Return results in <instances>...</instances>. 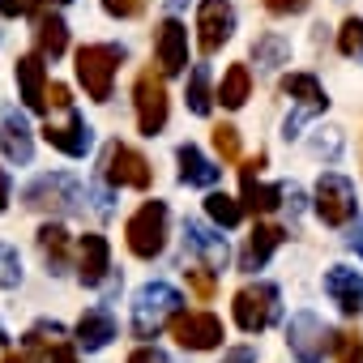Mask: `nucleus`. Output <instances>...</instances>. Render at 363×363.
<instances>
[{
	"instance_id": "obj_45",
	"label": "nucleus",
	"mask_w": 363,
	"mask_h": 363,
	"mask_svg": "<svg viewBox=\"0 0 363 363\" xmlns=\"http://www.w3.org/2000/svg\"><path fill=\"white\" fill-rule=\"evenodd\" d=\"M5 210H9V171L0 167V214H5Z\"/></svg>"
},
{
	"instance_id": "obj_25",
	"label": "nucleus",
	"mask_w": 363,
	"mask_h": 363,
	"mask_svg": "<svg viewBox=\"0 0 363 363\" xmlns=\"http://www.w3.org/2000/svg\"><path fill=\"white\" fill-rule=\"evenodd\" d=\"M39 252L48 261V274H65L69 269V231L60 223H43L39 227Z\"/></svg>"
},
{
	"instance_id": "obj_26",
	"label": "nucleus",
	"mask_w": 363,
	"mask_h": 363,
	"mask_svg": "<svg viewBox=\"0 0 363 363\" xmlns=\"http://www.w3.org/2000/svg\"><path fill=\"white\" fill-rule=\"evenodd\" d=\"M56 346H65V325H56V320H39V325H30V329H26L22 350H30L35 359H43V363H48V354H52Z\"/></svg>"
},
{
	"instance_id": "obj_40",
	"label": "nucleus",
	"mask_w": 363,
	"mask_h": 363,
	"mask_svg": "<svg viewBox=\"0 0 363 363\" xmlns=\"http://www.w3.org/2000/svg\"><path fill=\"white\" fill-rule=\"evenodd\" d=\"M265 162H269V154H265V150H257V158H248V162L240 167V184H252V179L265 171Z\"/></svg>"
},
{
	"instance_id": "obj_46",
	"label": "nucleus",
	"mask_w": 363,
	"mask_h": 363,
	"mask_svg": "<svg viewBox=\"0 0 363 363\" xmlns=\"http://www.w3.org/2000/svg\"><path fill=\"white\" fill-rule=\"evenodd\" d=\"M5 363H43V359H35L30 350H9V354H5Z\"/></svg>"
},
{
	"instance_id": "obj_24",
	"label": "nucleus",
	"mask_w": 363,
	"mask_h": 363,
	"mask_svg": "<svg viewBox=\"0 0 363 363\" xmlns=\"http://www.w3.org/2000/svg\"><path fill=\"white\" fill-rule=\"evenodd\" d=\"M248 94H252V73H248V65H231V69L223 73L214 99H218L227 111H240V107L248 103Z\"/></svg>"
},
{
	"instance_id": "obj_16",
	"label": "nucleus",
	"mask_w": 363,
	"mask_h": 363,
	"mask_svg": "<svg viewBox=\"0 0 363 363\" xmlns=\"http://www.w3.org/2000/svg\"><path fill=\"white\" fill-rule=\"evenodd\" d=\"M325 295L342 308V316H359V312H363V282H359V269L333 265V269L325 274Z\"/></svg>"
},
{
	"instance_id": "obj_1",
	"label": "nucleus",
	"mask_w": 363,
	"mask_h": 363,
	"mask_svg": "<svg viewBox=\"0 0 363 363\" xmlns=\"http://www.w3.org/2000/svg\"><path fill=\"white\" fill-rule=\"evenodd\" d=\"M179 291L171 286V282H145V286H137V295H133V337H141V342H150V337H158L175 316H179Z\"/></svg>"
},
{
	"instance_id": "obj_35",
	"label": "nucleus",
	"mask_w": 363,
	"mask_h": 363,
	"mask_svg": "<svg viewBox=\"0 0 363 363\" xmlns=\"http://www.w3.org/2000/svg\"><path fill=\"white\" fill-rule=\"evenodd\" d=\"M22 282V261L9 244H0V286H18Z\"/></svg>"
},
{
	"instance_id": "obj_11",
	"label": "nucleus",
	"mask_w": 363,
	"mask_h": 363,
	"mask_svg": "<svg viewBox=\"0 0 363 363\" xmlns=\"http://www.w3.org/2000/svg\"><path fill=\"white\" fill-rule=\"evenodd\" d=\"M231 35H235V9H231V0H201V9H197V48L206 56H214Z\"/></svg>"
},
{
	"instance_id": "obj_27",
	"label": "nucleus",
	"mask_w": 363,
	"mask_h": 363,
	"mask_svg": "<svg viewBox=\"0 0 363 363\" xmlns=\"http://www.w3.org/2000/svg\"><path fill=\"white\" fill-rule=\"evenodd\" d=\"M184 99H189V111H193V116H210V107H214V86H210V69H206V65H197V69L189 73Z\"/></svg>"
},
{
	"instance_id": "obj_2",
	"label": "nucleus",
	"mask_w": 363,
	"mask_h": 363,
	"mask_svg": "<svg viewBox=\"0 0 363 363\" xmlns=\"http://www.w3.org/2000/svg\"><path fill=\"white\" fill-rule=\"evenodd\" d=\"M120 65H124V48L120 43H86V48H77V82L86 86V94L94 103L111 99Z\"/></svg>"
},
{
	"instance_id": "obj_13",
	"label": "nucleus",
	"mask_w": 363,
	"mask_h": 363,
	"mask_svg": "<svg viewBox=\"0 0 363 363\" xmlns=\"http://www.w3.org/2000/svg\"><path fill=\"white\" fill-rule=\"evenodd\" d=\"M282 94L295 99V116L286 120V137H295L308 116H316V111L329 107V99H325V90H320V82H316L312 73H286V77H282Z\"/></svg>"
},
{
	"instance_id": "obj_6",
	"label": "nucleus",
	"mask_w": 363,
	"mask_h": 363,
	"mask_svg": "<svg viewBox=\"0 0 363 363\" xmlns=\"http://www.w3.org/2000/svg\"><path fill=\"white\" fill-rule=\"evenodd\" d=\"M133 107H137V128L145 137H158L167 128V86H162V73H154V69L137 73Z\"/></svg>"
},
{
	"instance_id": "obj_30",
	"label": "nucleus",
	"mask_w": 363,
	"mask_h": 363,
	"mask_svg": "<svg viewBox=\"0 0 363 363\" xmlns=\"http://www.w3.org/2000/svg\"><path fill=\"white\" fill-rule=\"evenodd\" d=\"M286 39L282 35H265V39H257L252 43V56H257V65H265V69H274V65H282L286 60Z\"/></svg>"
},
{
	"instance_id": "obj_9",
	"label": "nucleus",
	"mask_w": 363,
	"mask_h": 363,
	"mask_svg": "<svg viewBox=\"0 0 363 363\" xmlns=\"http://www.w3.org/2000/svg\"><path fill=\"white\" fill-rule=\"evenodd\" d=\"M286 346L295 359L316 363V359H325V350H333V329L316 312H295L286 325Z\"/></svg>"
},
{
	"instance_id": "obj_23",
	"label": "nucleus",
	"mask_w": 363,
	"mask_h": 363,
	"mask_svg": "<svg viewBox=\"0 0 363 363\" xmlns=\"http://www.w3.org/2000/svg\"><path fill=\"white\" fill-rule=\"evenodd\" d=\"M116 337V316L107 312V308H90V312H82V320H77V346L82 350H103L107 342Z\"/></svg>"
},
{
	"instance_id": "obj_34",
	"label": "nucleus",
	"mask_w": 363,
	"mask_h": 363,
	"mask_svg": "<svg viewBox=\"0 0 363 363\" xmlns=\"http://www.w3.org/2000/svg\"><path fill=\"white\" fill-rule=\"evenodd\" d=\"M184 278H189V286H193V295L201 299V303H210L214 299V269H206V265H193V269H184Z\"/></svg>"
},
{
	"instance_id": "obj_44",
	"label": "nucleus",
	"mask_w": 363,
	"mask_h": 363,
	"mask_svg": "<svg viewBox=\"0 0 363 363\" xmlns=\"http://www.w3.org/2000/svg\"><path fill=\"white\" fill-rule=\"evenodd\" d=\"M257 354H252V346H235V350H227V359L223 363H252Z\"/></svg>"
},
{
	"instance_id": "obj_29",
	"label": "nucleus",
	"mask_w": 363,
	"mask_h": 363,
	"mask_svg": "<svg viewBox=\"0 0 363 363\" xmlns=\"http://www.w3.org/2000/svg\"><path fill=\"white\" fill-rule=\"evenodd\" d=\"M206 214H210V223H218V227H240V223H244V206H240L235 197H227V193H210V197H206Z\"/></svg>"
},
{
	"instance_id": "obj_18",
	"label": "nucleus",
	"mask_w": 363,
	"mask_h": 363,
	"mask_svg": "<svg viewBox=\"0 0 363 363\" xmlns=\"http://www.w3.org/2000/svg\"><path fill=\"white\" fill-rule=\"evenodd\" d=\"M0 154H5L9 162H18V167H26L30 158H35V137H30V124L9 107L5 111V120H0Z\"/></svg>"
},
{
	"instance_id": "obj_20",
	"label": "nucleus",
	"mask_w": 363,
	"mask_h": 363,
	"mask_svg": "<svg viewBox=\"0 0 363 363\" xmlns=\"http://www.w3.org/2000/svg\"><path fill=\"white\" fill-rule=\"evenodd\" d=\"M282 240H286V231H282L278 223H257V227H252V235H248V244H244L240 265H244V269H261V265L282 248Z\"/></svg>"
},
{
	"instance_id": "obj_17",
	"label": "nucleus",
	"mask_w": 363,
	"mask_h": 363,
	"mask_svg": "<svg viewBox=\"0 0 363 363\" xmlns=\"http://www.w3.org/2000/svg\"><path fill=\"white\" fill-rule=\"evenodd\" d=\"M184 244H189V252H193V257H201V265H206V269H223V265H227V257H231L227 240H223L214 227H206V223H184Z\"/></svg>"
},
{
	"instance_id": "obj_21",
	"label": "nucleus",
	"mask_w": 363,
	"mask_h": 363,
	"mask_svg": "<svg viewBox=\"0 0 363 363\" xmlns=\"http://www.w3.org/2000/svg\"><path fill=\"white\" fill-rule=\"evenodd\" d=\"M69 52V26L56 13H39L35 22V56L39 60H60Z\"/></svg>"
},
{
	"instance_id": "obj_28",
	"label": "nucleus",
	"mask_w": 363,
	"mask_h": 363,
	"mask_svg": "<svg viewBox=\"0 0 363 363\" xmlns=\"http://www.w3.org/2000/svg\"><path fill=\"white\" fill-rule=\"evenodd\" d=\"M282 189L278 184H257V179H252V184H244V210H252V214H274L278 206H282Z\"/></svg>"
},
{
	"instance_id": "obj_42",
	"label": "nucleus",
	"mask_w": 363,
	"mask_h": 363,
	"mask_svg": "<svg viewBox=\"0 0 363 363\" xmlns=\"http://www.w3.org/2000/svg\"><path fill=\"white\" fill-rule=\"evenodd\" d=\"M312 150H316V154H329V158H337L342 141H337V137H316V141H312Z\"/></svg>"
},
{
	"instance_id": "obj_14",
	"label": "nucleus",
	"mask_w": 363,
	"mask_h": 363,
	"mask_svg": "<svg viewBox=\"0 0 363 363\" xmlns=\"http://www.w3.org/2000/svg\"><path fill=\"white\" fill-rule=\"evenodd\" d=\"M43 141H48L52 150L69 154V158H86V154H90V145H94V128L86 124V116L65 111V120H60V124H56V120H48V124H43Z\"/></svg>"
},
{
	"instance_id": "obj_19",
	"label": "nucleus",
	"mask_w": 363,
	"mask_h": 363,
	"mask_svg": "<svg viewBox=\"0 0 363 363\" xmlns=\"http://www.w3.org/2000/svg\"><path fill=\"white\" fill-rule=\"evenodd\" d=\"M175 162H179V179H184L189 189H214V184H218V175H223V167H214L193 141L175 150Z\"/></svg>"
},
{
	"instance_id": "obj_48",
	"label": "nucleus",
	"mask_w": 363,
	"mask_h": 363,
	"mask_svg": "<svg viewBox=\"0 0 363 363\" xmlns=\"http://www.w3.org/2000/svg\"><path fill=\"white\" fill-rule=\"evenodd\" d=\"M52 5H69V0H52Z\"/></svg>"
},
{
	"instance_id": "obj_3",
	"label": "nucleus",
	"mask_w": 363,
	"mask_h": 363,
	"mask_svg": "<svg viewBox=\"0 0 363 363\" xmlns=\"http://www.w3.org/2000/svg\"><path fill=\"white\" fill-rule=\"evenodd\" d=\"M167 206L162 201H145L128 223H124V240H128V252L141 257V261H154L162 248H167Z\"/></svg>"
},
{
	"instance_id": "obj_4",
	"label": "nucleus",
	"mask_w": 363,
	"mask_h": 363,
	"mask_svg": "<svg viewBox=\"0 0 363 363\" xmlns=\"http://www.w3.org/2000/svg\"><path fill=\"white\" fill-rule=\"evenodd\" d=\"M22 201L30 210H43V214H77L82 201H86V189L77 184L73 175H60L56 171V175H39L35 184H26Z\"/></svg>"
},
{
	"instance_id": "obj_8",
	"label": "nucleus",
	"mask_w": 363,
	"mask_h": 363,
	"mask_svg": "<svg viewBox=\"0 0 363 363\" xmlns=\"http://www.w3.org/2000/svg\"><path fill=\"white\" fill-rule=\"evenodd\" d=\"M359 201H354V189H350V179L337 175V171H325L316 179V214L325 227H346L354 218Z\"/></svg>"
},
{
	"instance_id": "obj_49",
	"label": "nucleus",
	"mask_w": 363,
	"mask_h": 363,
	"mask_svg": "<svg viewBox=\"0 0 363 363\" xmlns=\"http://www.w3.org/2000/svg\"><path fill=\"white\" fill-rule=\"evenodd\" d=\"M0 342H5V329H0Z\"/></svg>"
},
{
	"instance_id": "obj_41",
	"label": "nucleus",
	"mask_w": 363,
	"mask_h": 363,
	"mask_svg": "<svg viewBox=\"0 0 363 363\" xmlns=\"http://www.w3.org/2000/svg\"><path fill=\"white\" fill-rule=\"evenodd\" d=\"M128 363H171V359H167L158 346H137V350L128 354Z\"/></svg>"
},
{
	"instance_id": "obj_39",
	"label": "nucleus",
	"mask_w": 363,
	"mask_h": 363,
	"mask_svg": "<svg viewBox=\"0 0 363 363\" xmlns=\"http://www.w3.org/2000/svg\"><path fill=\"white\" fill-rule=\"evenodd\" d=\"M265 9L274 18H291V13H303L308 9V0H265Z\"/></svg>"
},
{
	"instance_id": "obj_31",
	"label": "nucleus",
	"mask_w": 363,
	"mask_h": 363,
	"mask_svg": "<svg viewBox=\"0 0 363 363\" xmlns=\"http://www.w3.org/2000/svg\"><path fill=\"white\" fill-rule=\"evenodd\" d=\"M337 48H342V56L363 60V18H346V22H342V30H337Z\"/></svg>"
},
{
	"instance_id": "obj_37",
	"label": "nucleus",
	"mask_w": 363,
	"mask_h": 363,
	"mask_svg": "<svg viewBox=\"0 0 363 363\" xmlns=\"http://www.w3.org/2000/svg\"><path fill=\"white\" fill-rule=\"evenodd\" d=\"M43 0H0V18H35Z\"/></svg>"
},
{
	"instance_id": "obj_22",
	"label": "nucleus",
	"mask_w": 363,
	"mask_h": 363,
	"mask_svg": "<svg viewBox=\"0 0 363 363\" xmlns=\"http://www.w3.org/2000/svg\"><path fill=\"white\" fill-rule=\"evenodd\" d=\"M13 73H18V90H22V103H26L30 111H48V103H43V90H48V73H43V60H39V56H22V60L13 65Z\"/></svg>"
},
{
	"instance_id": "obj_12",
	"label": "nucleus",
	"mask_w": 363,
	"mask_h": 363,
	"mask_svg": "<svg viewBox=\"0 0 363 363\" xmlns=\"http://www.w3.org/2000/svg\"><path fill=\"white\" fill-rule=\"evenodd\" d=\"M154 65H158L162 77H175V73L189 69V30H184V22L167 18L154 30Z\"/></svg>"
},
{
	"instance_id": "obj_33",
	"label": "nucleus",
	"mask_w": 363,
	"mask_h": 363,
	"mask_svg": "<svg viewBox=\"0 0 363 363\" xmlns=\"http://www.w3.org/2000/svg\"><path fill=\"white\" fill-rule=\"evenodd\" d=\"M214 150H218L223 162H235L240 158V128L235 124H218L214 128Z\"/></svg>"
},
{
	"instance_id": "obj_7",
	"label": "nucleus",
	"mask_w": 363,
	"mask_h": 363,
	"mask_svg": "<svg viewBox=\"0 0 363 363\" xmlns=\"http://www.w3.org/2000/svg\"><path fill=\"white\" fill-rule=\"evenodd\" d=\"M150 158L124 141H111L103 154V179L111 189H150Z\"/></svg>"
},
{
	"instance_id": "obj_15",
	"label": "nucleus",
	"mask_w": 363,
	"mask_h": 363,
	"mask_svg": "<svg viewBox=\"0 0 363 363\" xmlns=\"http://www.w3.org/2000/svg\"><path fill=\"white\" fill-rule=\"evenodd\" d=\"M77 278L82 286H103L111 278V248L99 231H86L77 244Z\"/></svg>"
},
{
	"instance_id": "obj_47",
	"label": "nucleus",
	"mask_w": 363,
	"mask_h": 363,
	"mask_svg": "<svg viewBox=\"0 0 363 363\" xmlns=\"http://www.w3.org/2000/svg\"><path fill=\"white\" fill-rule=\"evenodd\" d=\"M350 248H354V252H359V257H363V223H359V227H354V235H350Z\"/></svg>"
},
{
	"instance_id": "obj_36",
	"label": "nucleus",
	"mask_w": 363,
	"mask_h": 363,
	"mask_svg": "<svg viewBox=\"0 0 363 363\" xmlns=\"http://www.w3.org/2000/svg\"><path fill=\"white\" fill-rule=\"evenodd\" d=\"M103 9H107L111 18L128 22V18H141V13H145V0H103Z\"/></svg>"
},
{
	"instance_id": "obj_43",
	"label": "nucleus",
	"mask_w": 363,
	"mask_h": 363,
	"mask_svg": "<svg viewBox=\"0 0 363 363\" xmlns=\"http://www.w3.org/2000/svg\"><path fill=\"white\" fill-rule=\"evenodd\" d=\"M48 363H77V350H73V346L65 342V346H56V350L48 354Z\"/></svg>"
},
{
	"instance_id": "obj_5",
	"label": "nucleus",
	"mask_w": 363,
	"mask_h": 363,
	"mask_svg": "<svg viewBox=\"0 0 363 363\" xmlns=\"http://www.w3.org/2000/svg\"><path fill=\"white\" fill-rule=\"evenodd\" d=\"M231 312H235V325L244 333H265L278 320V286L274 282H248V286H240Z\"/></svg>"
},
{
	"instance_id": "obj_32",
	"label": "nucleus",
	"mask_w": 363,
	"mask_h": 363,
	"mask_svg": "<svg viewBox=\"0 0 363 363\" xmlns=\"http://www.w3.org/2000/svg\"><path fill=\"white\" fill-rule=\"evenodd\" d=\"M333 350H337V363H363V333L359 329L333 333Z\"/></svg>"
},
{
	"instance_id": "obj_38",
	"label": "nucleus",
	"mask_w": 363,
	"mask_h": 363,
	"mask_svg": "<svg viewBox=\"0 0 363 363\" xmlns=\"http://www.w3.org/2000/svg\"><path fill=\"white\" fill-rule=\"evenodd\" d=\"M43 103H52L56 111H73V90H69L65 82H52V86L43 90Z\"/></svg>"
},
{
	"instance_id": "obj_10",
	"label": "nucleus",
	"mask_w": 363,
	"mask_h": 363,
	"mask_svg": "<svg viewBox=\"0 0 363 363\" xmlns=\"http://www.w3.org/2000/svg\"><path fill=\"white\" fill-rule=\"evenodd\" d=\"M171 337L184 350H214V346H223L227 329L214 312H179L171 320Z\"/></svg>"
}]
</instances>
